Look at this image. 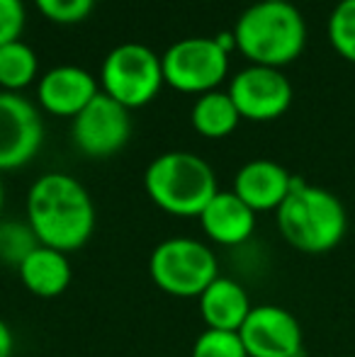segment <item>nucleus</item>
Listing matches in <instances>:
<instances>
[{
	"instance_id": "obj_1",
	"label": "nucleus",
	"mask_w": 355,
	"mask_h": 357,
	"mask_svg": "<svg viewBox=\"0 0 355 357\" xmlns=\"http://www.w3.org/2000/svg\"><path fill=\"white\" fill-rule=\"evenodd\" d=\"M27 224L39 243L73 253L95 231V202L81 180L68 173H44L32 183L24 202Z\"/></svg>"
},
{
	"instance_id": "obj_2",
	"label": "nucleus",
	"mask_w": 355,
	"mask_h": 357,
	"mask_svg": "<svg viewBox=\"0 0 355 357\" xmlns=\"http://www.w3.org/2000/svg\"><path fill=\"white\" fill-rule=\"evenodd\" d=\"M236 49L253 66L282 68L299 59L307 24L292 3H253L234 24Z\"/></svg>"
},
{
	"instance_id": "obj_3",
	"label": "nucleus",
	"mask_w": 355,
	"mask_h": 357,
	"mask_svg": "<svg viewBox=\"0 0 355 357\" xmlns=\"http://www.w3.org/2000/svg\"><path fill=\"white\" fill-rule=\"evenodd\" d=\"M278 229L302 253H326L343 241L348 229L346 207L333 192L304 183L294 175L287 199L280 204Z\"/></svg>"
},
{
	"instance_id": "obj_4",
	"label": "nucleus",
	"mask_w": 355,
	"mask_h": 357,
	"mask_svg": "<svg viewBox=\"0 0 355 357\" xmlns=\"http://www.w3.org/2000/svg\"><path fill=\"white\" fill-rule=\"evenodd\" d=\"M144 190L161 212L190 219L199 216L219 192L217 173L190 151H166L146 165Z\"/></svg>"
},
{
	"instance_id": "obj_5",
	"label": "nucleus",
	"mask_w": 355,
	"mask_h": 357,
	"mask_svg": "<svg viewBox=\"0 0 355 357\" xmlns=\"http://www.w3.org/2000/svg\"><path fill=\"white\" fill-rule=\"evenodd\" d=\"M149 278L166 294L190 299L199 296L219 278V263L204 241L173 236L153 248L149 258Z\"/></svg>"
},
{
	"instance_id": "obj_6",
	"label": "nucleus",
	"mask_w": 355,
	"mask_h": 357,
	"mask_svg": "<svg viewBox=\"0 0 355 357\" xmlns=\"http://www.w3.org/2000/svg\"><path fill=\"white\" fill-rule=\"evenodd\" d=\"M161 56L146 44L127 42L114 47L100 66V88L127 109H139L161 93Z\"/></svg>"
},
{
	"instance_id": "obj_7",
	"label": "nucleus",
	"mask_w": 355,
	"mask_h": 357,
	"mask_svg": "<svg viewBox=\"0 0 355 357\" xmlns=\"http://www.w3.org/2000/svg\"><path fill=\"white\" fill-rule=\"evenodd\" d=\"M163 80L185 95H204L217 90L229 73V54L214 37H185L171 44L161 56Z\"/></svg>"
},
{
	"instance_id": "obj_8",
	"label": "nucleus",
	"mask_w": 355,
	"mask_h": 357,
	"mask_svg": "<svg viewBox=\"0 0 355 357\" xmlns=\"http://www.w3.org/2000/svg\"><path fill=\"white\" fill-rule=\"evenodd\" d=\"M132 137V109L100 90L86 109L71 119V139L88 158H109Z\"/></svg>"
},
{
	"instance_id": "obj_9",
	"label": "nucleus",
	"mask_w": 355,
	"mask_h": 357,
	"mask_svg": "<svg viewBox=\"0 0 355 357\" xmlns=\"http://www.w3.org/2000/svg\"><path fill=\"white\" fill-rule=\"evenodd\" d=\"M229 98L236 105L241 119L273 122L292 105V83L280 68L248 66L239 71L229 85Z\"/></svg>"
},
{
	"instance_id": "obj_10",
	"label": "nucleus",
	"mask_w": 355,
	"mask_h": 357,
	"mask_svg": "<svg viewBox=\"0 0 355 357\" xmlns=\"http://www.w3.org/2000/svg\"><path fill=\"white\" fill-rule=\"evenodd\" d=\"M44 144L42 114L20 93L0 90V173L24 168Z\"/></svg>"
},
{
	"instance_id": "obj_11",
	"label": "nucleus",
	"mask_w": 355,
	"mask_h": 357,
	"mask_svg": "<svg viewBox=\"0 0 355 357\" xmlns=\"http://www.w3.org/2000/svg\"><path fill=\"white\" fill-rule=\"evenodd\" d=\"M239 335L248 357H302L304 353L299 321L275 304L253 306Z\"/></svg>"
},
{
	"instance_id": "obj_12",
	"label": "nucleus",
	"mask_w": 355,
	"mask_h": 357,
	"mask_svg": "<svg viewBox=\"0 0 355 357\" xmlns=\"http://www.w3.org/2000/svg\"><path fill=\"white\" fill-rule=\"evenodd\" d=\"M100 93L95 75L81 66H54L39 78L37 100L44 112L73 119Z\"/></svg>"
},
{
	"instance_id": "obj_13",
	"label": "nucleus",
	"mask_w": 355,
	"mask_h": 357,
	"mask_svg": "<svg viewBox=\"0 0 355 357\" xmlns=\"http://www.w3.org/2000/svg\"><path fill=\"white\" fill-rule=\"evenodd\" d=\"M292 178L287 168L268 158L248 160L234 178V195L243 199L253 212H278L292 190Z\"/></svg>"
},
{
	"instance_id": "obj_14",
	"label": "nucleus",
	"mask_w": 355,
	"mask_h": 357,
	"mask_svg": "<svg viewBox=\"0 0 355 357\" xmlns=\"http://www.w3.org/2000/svg\"><path fill=\"white\" fill-rule=\"evenodd\" d=\"M202 234L217 245H243L256 231V212L234 190H219L197 216Z\"/></svg>"
},
{
	"instance_id": "obj_15",
	"label": "nucleus",
	"mask_w": 355,
	"mask_h": 357,
	"mask_svg": "<svg viewBox=\"0 0 355 357\" xmlns=\"http://www.w3.org/2000/svg\"><path fill=\"white\" fill-rule=\"evenodd\" d=\"M199 301V316L204 326L212 331H232L239 333L243 321L251 314V296L236 280L222 278L219 275L202 294L197 296Z\"/></svg>"
},
{
	"instance_id": "obj_16",
	"label": "nucleus",
	"mask_w": 355,
	"mask_h": 357,
	"mask_svg": "<svg viewBox=\"0 0 355 357\" xmlns=\"http://www.w3.org/2000/svg\"><path fill=\"white\" fill-rule=\"evenodd\" d=\"M17 275L29 294L39 299H56L71 284L73 268L68 253L49 245H37L17 268Z\"/></svg>"
},
{
	"instance_id": "obj_17",
	"label": "nucleus",
	"mask_w": 355,
	"mask_h": 357,
	"mask_svg": "<svg viewBox=\"0 0 355 357\" xmlns=\"http://www.w3.org/2000/svg\"><path fill=\"white\" fill-rule=\"evenodd\" d=\"M190 122H192V129L199 137L224 139L236 132L239 122H241V114H239L236 105L232 102L229 93L212 90V93H204L195 100L192 112H190Z\"/></svg>"
},
{
	"instance_id": "obj_18",
	"label": "nucleus",
	"mask_w": 355,
	"mask_h": 357,
	"mask_svg": "<svg viewBox=\"0 0 355 357\" xmlns=\"http://www.w3.org/2000/svg\"><path fill=\"white\" fill-rule=\"evenodd\" d=\"M39 73V59L22 39L0 47V90L17 93L32 85Z\"/></svg>"
},
{
	"instance_id": "obj_19",
	"label": "nucleus",
	"mask_w": 355,
	"mask_h": 357,
	"mask_svg": "<svg viewBox=\"0 0 355 357\" xmlns=\"http://www.w3.org/2000/svg\"><path fill=\"white\" fill-rule=\"evenodd\" d=\"M37 245L42 243H39L32 226L27 224V219H0V265L17 270Z\"/></svg>"
},
{
	"instance_id": "obj_20",
	"label": "nucleus",
	"mask_w": 355,
	"mask_h": 357,
	"mask_svg": "<svg viewBox=\"0 0 355 357\" xmlns=\"http://www.w3.org/2000/svg\"><path fill=\"white\" fill-rule=\"evenodd\" d=\"M326 29L333 52L355 63V0H341L333 8Z\"/></svg>"
},
{
	"instance_id": "obj_21",
	"label": "nucleus",
	"mask_w": 355,
	"mask_h": 357,
	"mask_svg": "<svg viewBox=\"0 0 355 357\" xmlns=\"http://www.w3.org/2000/svg\"><path fill=\"white\" fill-rule=\"evenodd\" d=\"M190 357H248V353L239 333L204 328L192 343V355Z\"/></svg>"
},
{
	"instance_id": "obj_22",
	"label": "nucleus",
	"mask_w": 355,
	"mask_h": 357,
	"mask_svg": "<svg viewBox=\"0 0 355 357\" xmlns=\"http://www.w3.org/2000/svg\"><path fill=\"white\" fill-rule=\"evenodd\" d=\"M37 10L56 24H78L93 13L95 0H34Z\"/></svg>"
},
{
	"instance_id": "obj_23",
	"label": "nucleus",
	"mask_w": 355,
	"mask_h": 357,
	"mask_svg": "<svg viewBox=\"0 0 355 357\" xmlns=\"http://www.w3.org/2000/svg\"><path fill=\"white\" fill-rule=\"evenodd\" d=\"M24 22V3L22 0H0V47L17 42L22 37Z\"/></svg>"
},
{
	"instance_id": "obj_24",
	"label": "nucleus",
	"mask_w": 355,
	"mask_h": 357,
	"mask_svg": "<svg viewBox=\"0 0 355 357\" xmlns=\"http://www.w3.org/2000/svg\"><path fill=\"white\" fill-rule=\"evenodd\" d=\"M15 353V335L13 328L0 319V357H13Z\"/></svg>"
},
{
	"instance_id": "obj_25",
	"label": "nucleus",
	"mask_w": 355,
	"mask_h": 357,
	"mask_svg": "<svg viewBox=\"0 0 355 357\" xmlns=\"http://www.w3.org/2000/svg\"><path fill=\"white\" fill-rule=\"evenodd\" d=\"M214 42L219 44V49H224L227 54H232L236 49V39H234V32H219L214 34Z\"/></svg>"
},
{
	"instance_id": "obj_26",
	"label": "nucleus",
	"mask_w": 355,
	"mask_h": 357,
	"mask_svg": "<svg viewBox=\"0 0 355 357\" xmlns=\"http://www.w3.org/2000/svg\"><path fill=\"white\" fill-rule=\"evenodd\" d=\"M3 207H5V190H3V180H0V219H3Z\"/></svg>"
},
{
	"instance_id": "obj_27",
	"label": "nucleus",
	"mask_w": 355,
	"mask_h": 357,
	"mask_svg": "<svg viewBox=\"0 0 355 357\" xmlns=\"http://www.w3.org/2000/svg\"><path fill=\"white\" fill-rule=\"evenodd\" d=\"M256 3H292V0H256Z\"/></svg>"
}]
</instances>
